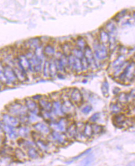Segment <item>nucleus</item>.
I'll use <instances>...</instances> for the list:
<instances>
[{"mask_svg":"<svg viewBox=\"0 0 135 166\" xmlns=\"http://www.w3.org/2000/svg\"><path fill=\"white\" fill-rule=\"evenodd\" d=\"M4 73L5 74V78L6 81L8 82L10 84H17L18 81L16 76V74L14 73L13 68L11 66L4 64Z\"/></svg>","mask_w":135,"mask_h":166,"instance_id":"ddd939ff","label":"nucleus"},{"mask_svg":"<svg viewBox=\"0 0 135 166\" xmlns=\"http://www.w3.org/2000/svg\"><path fill=\"white\" fill-rule=\"evenodd\" d=\"M3 126V123H2V120H0V135H1V136H4Z\"/></svg>","mask_w":135,"mask_h":166,"instance_id":"603ef678","label":"nucleus"},{"mask_svg":"<svg viewBox=\"0 0 135 166\" xmlns=\"http://www.w3.org/2000/svg\"><path fill=\"white\" fill-rule=\"evenodd\" d=\"M38 103L41 111H51L52 101L50 97L43 96Z\"/></svg>","mask_w":135,"mask_h":166,"instance_id":"412c9836","label":"nucleus"},{"mask_svg":"<svg viewBox=\"0 0 135 166\" xmlns=\"http://www.w3.org/2000/svg\"><path fill=\"white\" fill-rule=\"evenodd\" d=\"M78 128L76 126V123L72 121L70 125L68 127L66 131L65 132L67 138L69 139V140H76V138L78 135Z\"/></svg>","mask_w":135,"mask_h":166,"instance_id":"6ab92c4d","label":"nucleus"},{"mask_svg":"<svg viewBox=\"0 0 135 166\" xmlns=\"http://www.w3.org/2000/svg\"><path fill=\"white\" fill-rule=\"evenodd\" d=\"M42 46V41L41 38L38 37H33L25 42L24 48L26 50H29L34 51L37 48Z\"/></svg>","mask_w":135,"mask_h":166,"instance_id":"4468645a","label":"nucleus"},{"mask_svg":"<svg viewBox=\"0 0 135 166\" xmlns=\"http://www.w3.org/2000/svg\"><path fill=\"white\" fill-rule=\"evenodd\" d=\"M2 163V160H1V158H0V164H1Z\"/></svg>","mask_w":135,"mask_h":166,"instance_id":"4d7b16f0","label":"nucleus"},{"mask_svg":"<svg viewBox=\"0 0 135 166\" xmlns=\"http://www.w3.org/2000/svg\"><path fill=\"white\" fill-rule=\"evenodd\" d=\"M72 121L71 119L66 116L58 118L57 119L52 120L48 123L51 131H58L62 133H65L68 127Z\"/></svg>","mask_w":135,"mask_h":166,"instance_id":"423d86ee","label":"nucleus"},{"mask_svg":"<svg viewBox=\"0 0 135 166\" xmlns=\"http://www.w3.org/2000/svg\"><path fill=\"white\" fill-rule=\"evenodd\" d=\"M135 78V63L130 61L122 72L116 79L124 84H129Z\"/></svg>","mask_w":135,"mask_h":166,"instance_id":"f03ea898","label":"nucleus"},{"mask_svg":"<svg viewBox=\"0 0 135 166\" xmlns=\"http://www.w3.org/2000/svg\"><path fill=\"white\" fill-rule=\"evenodd\" d=\"M17 144L18 147L21 148L24 150H26L28 149L29 148L35 146V142L33 141L32 139H22V138H19L17 141Z\"/></svg>","mask_w":135,"mask_h":166,"instance_id":"b1692460","label":"nucleus"},{"mask_svg":"<svg viewBox=\"0 0 135 166\" xmlns=\"http://www.w3.org/2000/svg\"><path fill=\"white\" fill-rule=\"evenodd\" d=\"M110 34L105 31V30L102 28L98 33V40L101 44L104 46L108 47L109 43H110Z\"/></svg>","mask_w":135,"mask_h":166,"instance_id":"a878e982","label":"nucleus"},{"mask_svg":"<svg viewBox=\"0 0 135 166\" xmlns=\"http://www.w3.org/2000/svg\"><path fill=\"white\" fill-rule=\"evenodd\" d=\"M92 148H89L88 149H86V150H85V151H83L82 153H81L80 154L74 157L73 158H72L71 160L70 161V162H68V163H71V162H73L74 161H76V160H78L80 159H81V158L82 157H84L85 156H86V155L89 154V153H92Z\"/></svg>","mask_w":135,"mask_h":166,"instance_id":"c03bdc74","label":"nucleus"},{"mask_svg":"<svg viewBox=\"0 0 135 166\" xmlns=\"http://www.w3.org/2000/svg\"><path fill=\"white\" fill-rule=\"evenodd\" d=\"M93 110V106L91 104H85L81 109V112L85 115L89 114Z\"/></svg>","mask_w":135,"mask_h":166,"instance_id":"49530a36","label":"nucleus"},{"mask_svg":"<svg viewBox=\"0 0 135 166\" xmlns=\"http://www.w3.org/2000/svg\"><path fill=\"white\" fill-rule=\"evenodd\" d=\"M120 93H121V89H120L119 87H115L113 89H112V93L115 96H118Z\"/></svg>","mask_w":135,"mask_h":166,"instance_id":"8fccbe9b","label":"nucleus"},{"mask_svg":"<svg viewBox=\"0 0 135 166\" xmlns=\"http://www.w3.org/2000/svg\"><path fill=\"white\" fill-rule=\"evenodd\" d=\"M126 59L125 56L119 55L116 58L114 59V61H112V63L110 64V66L109 67L110 68V72H111V74L114 73L115 71L119 70L121 68L122 66L126 63Z\"/></svg>","mask_w":135,"mask_h":166,"instance_id":"dca6fc26","label":"nucleus"},{"mask_svg":"<svg viewBox=\"0 0 135 166\" xmlns=\"http://www.w3.org/2000/svg\"><path fill=\"white\" fill-rule=\"evenodd\" d=\"M93 53L96 61H105L109 58L110 51L108 47L100 43L97 40L93 44Z\"/></svg>","mask_w":135,"mask_h":166,"instance_id":"20e7f679","label":"nucleus"},{"mask_svg":"<svg viewBox=\"0 0 135 166\" xmlns=\"http://www.w3.org/2000/svg\"><path fill=\"white\" fill-rule=\"evenodd\" d=\"M1 120L3 124L15 128H18L21 125L18 117H15L8 112L3 113Z\"/></svg>","mask_w":135,"mask_h":166,"instance_id":"9b49d317","label":"nucleus"},{"mask_svg":"<svg viewBox=\"0 0 135 166\" xmlns=\"http://www.w3.org/2000/svg\"><path fill=\"white\" fill-rule=\"evenodd\" d=\"M43 96H42V95H35V96H33L32 98V99L34 100V101H36V102H38L41 99V98H42V97H43Z\"/></svg>","mask_w":135,"mask_h":166,"instance_id":"3c124183","label":"nucleus"},{"mask_svg":"<svg viewBox=\"0 0 135 166\" xmlns=\"http://www.w3.org/2000/svg\"><path fill=\"white\" fill-rule=\"evenodd\" d=\"M83 51L84 57L88 63L90 69H96L98 67V63L94 58L93 51L91 47L88 45Z\"/></svg>","mask_w":135,"mask_h":166,"instance_id":"f8f14e48","label":"nucleus"},{"mask_svg":"<svg viewBox=\"0 0 135 166\" xmlns=\"http://www.w3.org/2000/svg\"><path fill=\"white\" fill-rule=\"evenodd\" d=\"M13 68L15 74H16V76L17 78L18 82H25L28 79L27 74H25L22 70H21L18 67L13 66Z\"/></svg>","mask_w":135,"mask_h":166,"instance_id":"c9c22d12","label":"nucleus"},{"mask_svg":"<svg viewBox=\"0 0 135 166\" xmlns=\"http://www.w3.org/2000/svg\"><path fill=\"white\" fill-rule=\"evenodd\" d=\"M26 153L28 159L31 160H36L39 159L42 155L36 146L27 149L26 150Z\"/></svg>","mask_w":135,"mask_h":166,"instance_id":"c756f323","label":"nucleus"},{"mask_svg":"<svg viewBox=\"0 0 135 166\" xmlns=\"http://www.w3.org/2000/svg\"><path fill=\"white\" fill-rule=\"evenodd\" d=\"M126 166H135V162H130L128 164H127Z\"/></svg>","mask_w":135,"mask_h":166,"instance_id":"5fc2aeb1","label":"nucleus"},{"mask_svg":"<svg viewBox=\"0 0 135 166\" xmlns=\"http://www.w3.org/2000/svg\"><path fill=\"white\" fill-rule=\"evenodd\" d=\"M125 109H126V107L119 104L116 101L111 102L110 104V107H109L110 112L112 116L120 114V113H124V112L125 111Z\"/></svg>","mask_w":135,"mask_h":166,"instance_id":"4be33fe9","label":"nucleus"},{"mask_svg":"<svg viewBox=\"0 0 135 166\" xmlns=\"http://www.w3.org/2000/svg\"><path fill=\"white\" fill-rule=\"evenodd\" d=\"M3 131L5 136H7L10 141H17L20 138L18 132V128L3 124Z\"/></svg>","mask_w":135,"mask_h":166,"instance_id":"2eb2a0df","label":"nucleus"},{"mask_svg":"<svg viewBox=\"0 0 135 166\" xmlns=\"http://www.w3.org/2000/svg\"><path fill=\"white\" fill-rule=\"evenodd\" d=\"M128 94H129V96L130 97V99H132L133 101L135 100V89H133L131 90L130 92L128 93Z\"/></svg>","mask_w":135,"mask_h":166,"instance_id":"09e8293b","label":"nucleus"},{"mask_svg":"<svg viewBox=\"0 0 135 166\" xmlns=\"http://www.w3.org/2000/svg\"><path fill=\"white\" fill-rule=\"evenodd\" d=\"M6 109L8 113L19 119L27 116L28 114V111L24 102L21 101H14L7 105Z\"/></svg>","mask_w":135,"mask_h":166,"instance_id":"f257e3e1","label":"nucleus"},{"mask_svg":"<svg viewBox=\"0 0 135 166\" xmlns=\"http://www.w3.org/2000/svg\"><path fill=\"white\" fill-rule=\"evenodd\" d=\"M116 101L124 107L127 106L131 102V99L128 93H120L118 96H116Z\"/></svg>","mask_w":135,"mask_h":166,"instance_id":"cd10ccee","label":"nucleus"},{"mask_svg":"<svg viewBox=\"0 0 135 166\" xmlns=\"http://www.w3.org/2000/svg\"><path fill=\"white\" fill-rule=\"evenodd\" d=\"M24 104L28 111V112L36 113V114H40L41 110L39 107L38 102L34 101L32 97H28L25 99Z\"/></svg>","mask_w":135,"mask_h":166,"instance_id":"f3484780","label":"nucleus"},{"mask_svg":"<svg viewBox=\"0 0 135 166\" xmlns=\"http://www.w3.org/2000/svg\"><path fill=\"white\" fill-rule=\"evenodd\" d=\"M42 74L43 76L46 78H50V62L49 60H45L43 64Z\"/></svg>","mask_w":135,"mask_h":166,"instance_id":"a19ab883","label":"nucleus"},{"mask_svg":"<svg viewBox=\"0 0 135 166\" xmlns=\"http://www.w3.org/2000/svg\"><path fill=\"white\" fill-rule=\"evenodd\" d=\"M46 139L56 147L65 146L68 144L70 141L65 133L55 131H51Z\"/></svg>","mask_w":135,"mask_h":166,"instance_id":"39448f33","label":"nucleus"},{"mask_svg":"<svg viewBox=\"0 0 135 166\" xmlns=\"http://www.w3.org/2000/svg\"><path fill=\"white\" fill-rule=\"evenodd\" d=\"M71 55L75 58L81 59L84 57V51L74 46L71 51Z\"/></svg>","mask_w":135,"mask_h":166,"instance_id":"37998d69","label":"nucleus"},{"mask_svg":"<svg viewBox=\"0 0 135 166\" xmlns=\"http://www.w3.org/2000/svg\"><path fill=\"white\" fill-rule=\"evenodd\" d=\"M43 52L45 57L51 59L55 56L57 51L55 45L51 43H48L43 47Z\"/></svg>","mask_w":135,"mask_h":166,"instance_id":"5701e85b","label":"nucleus"},{"mask_svg":"<svg viewBox=\"0 0 135 166\" xmlns=\"http://www.w3.org/2000/svg\"><path fill=\"white\" fill-rule=\"evenodd\" d=\"M128 116L125 113H120V114L112 116V121L113 124L120 129L126 127V121Z\"/></svg>","mask_w":135,"mask_h":166,"instance_id":"a211bd4d","label":"nucleus"},{"mask_svg":"<svg viewBox=\"0 0 135 166\" xmlns=\"http://www.w3.org/2000/svg\"><path fill=\"white\" fill-rule=\"evenodd\" d=\"M102 94L105 97H108L110 96V86L108 81L106 79L103 81L101 86Z\"/></svg>","mask_w":135,"mask_h":166,"instance_id":"58836bf2","label":"nucleus"},{"mask_svg":"<svg viewBox=\"0 0 135 166\" xmlns=\"http://www.w3.org/2000/svg\"><path fill=\"white\" fill-rule=\"evenodd\" d=\"M68 70L76 74L82 73L81 60L73 56L72 55L68 56Z\"/></svg>","mask_w":135,"mask_h":166,"instance_id":"1a4fd4ad","label":"nucleus"},{"mask_svg":"<svg viewBox=\"0 0 135 166\" xmlns=\"http://www.w3.org/2000/svg\"><path fill=\"white\" fill-rule=\"evenodd\" d=\"M33 131L40 134L44 138H46L51 132V128L48 123L41 120L32 125Z\"/></svg>","mask_w":135,"mask_h":166,"instance_id":"6e6552de","label":"nucleus"},{"mask_svg":"<svg viewBox=\"0 0 135 166\" xmlns=\"http://www.w3.org/2000/svg\"><path fill=\"white\" fill-rule=\"evenodd\" d=\"M74 47H76L82 51H84L86 47L88 46L87 41L84 37L78 36L74 40Z\"/></svg>","mask_w":135,"mask_h":166,"instance_id":"f704fd0d","label":"nucleus"},{"mask_svg":"<svg viewBox=\"0 0 135 166\" xmlns=\"http://www.w3.org/2000/svg\"><path fill=\"white\" fill-rule=\"evenodd\" d=\"M13 157L14 158L15 160L19 162H25L26 160L29 159L25 150L18 147L14 149Z\"/></svg>","mask_w":135,"mask_h":166,"instance_id":"c85d7f7f","label":"nucleus"},{"mask_svg":"<svg viewBox=\"0 0 135 166\" xmlns=\"http://www.w3.org/2000/svg\"><path fill=\"white\" fill-rule=\"evenodd\" d=\"M14 147L11 146L4 144L0 147V157L3 158H9L11 157H13L14 152Z\"/></svg>","mask_w":135,"mask_h":166,"instance_id":"bb28decb","label":"nucleus"},{"mask_svg":"<svg viewBox=\"0 0 135 166\" xmlns=\"http://www.w3.org/2000/svg\"><path fill=\"white\" fill-rule=\"evenodd\" d=\"M41 117L40 114H36L33 112H28V124H34L38 122L41 121Z\"/></svg>","mask_w":135,"mask_h":166,"instance_id":"4c0bfd02","label":"nucleus"},{"mask_svg":"<svg viewBox=\"0 0 135 166\" xmlns=\"http://www.w3.org/2000/svg\"><path fill=\"white\" fill-rule=\"evenodd\" d=\"M105 31H106L110 36L111 35H113L117 29L116 27V22L114 21H110L107 22L106 25L104 26L103 28Z\"/></svg>","mask_w":135,"mask_h":166,"instance_id":"72a5a7b5","label":"nucleus"},{"mask_svg":"<svg viewBox=\"0 0 135 166\" xmlns=\"http://www.w3.org/2000/svg\"><path fill=\"white\" fill-rule=\"evenodd\" d=\"M93 127V131L94 136V135H99L101 134L104 131V127L98 123L96 124H92Z\"/></svg>","mask_w":135,"mask_h":166,"instance_id":"ea45409f","label":"nucleus"},{"mask_svg":"<svg viewBox=\"0 0 135 166\" xmlns=\"http://www.w3.org/2000/svg\"><path fill=\"white\" fill-rule=\"evenodd\" d=\"M74 46V44H73L71 42H64L61 44V46H60V51H61L64 55L68 57L71 55V51Z\"/></svg>","mask_w":135,"mask_h":166,"instance_id":"2f4dec72","label":"nucleus"},{"mask_svg":"<svg viewBox=\"0 0 135 166\" xmlns=\"http://www.w3.org/2000/svg\"><path fill=\"white\" fill-rule=\"evenodd\" d=\"M18 132L20 138L29 139V138H31V134L32 131L30 129L28 125L21 124L18 128Z\"/></svg>","mask_w":135,"mask_h":166,"instance_id":"393cba45","label":"nucleus"},{"mask_svg":"<svg viewBox=\"0 0 135 166\" xmlns=\"http://www.w3.org/2000/svg\"><path fill=\"white\" fill-rule=\"evenodd\" d=\"M51 112L56 118H59L64 116L62 111V100L52 101Z\"/></svg>","mask_w":135,"mask_h":166,"instance_id":"aec40b11","label":"nucleus"},{"mask_svg":"<svg viewBox=\"0 0 135 166\" xmlns=\"http://www.w3.org/2000/svg\"><path fill=\"white\" fill-rule=\"evenodd\" d=\"M50 62V76L51 78H55L57 76L58 71L56 66L55 58H51L49 59Z\"/></svg>","mask_w":135,"mask_h":166,"instance_id":"e433bc0d","label":"nucleus"},{"mask_svg":"<svg viewBox=\"0 0 135 166\" xmlns=\"http://www.w3.org/2000/svg\"><path fill=\"white\" fill-rule=\"evenodd\" d=\"M129 129H131V130H132V131H135V123L133 124L129 128Z\"/></svg>","mask_w":135,"mask_h":166,"instance_id":"864d4df0","label":"nucleus"},{"mask_svg":"<svg viewBox=\"0 0 135 166\" xmlns=\"http://www.w3.org/2000/svg\"><path fill=\"white\" fill-rule=\"evenodd\" d=\"M95 161V155L91 153L85 156L80 161L79 166H92Z\"/></svg>","mask_w":135,"mask_h":166,"instance_id":"473e14b6","label":"nucleus"},{"mask_svg":"<svg viewBox=\"0 0 135 166\" xmlns=\"http://www.w3.org/2000/svg\"><path fill=\"white\" fill-rule=\"evenodd\" d=\"M81 60V64H82V73L88 72L89 71V70L90 69V67H89L88 63L86 61V59L85 58V57H83Z\"/></svg>","mask_w":135,"mask_h":166,"instance_id":"de8ad7c7","label":"nucleus"},{"mask_svg":"<svg viewBox=\"0 0 135 166\" xmlns=\"http://www.w3.org/2000/svg\"><path fill=\"white\" fill-rule=\"evenodd\" d=\"M82 134H83L86 140H90L94 137L92 124L89 122H86L82 129Z\"/></svg>","mask_w":135,"mask_h":166,"instance_id":"7c9ffc66","label":"nucleus"},{"mask_svg":"<svg viewBox=\"0 0 135 166\" xmlns=\"http://www.w3.org/2000/svg\"><path fill=\"white\" fill-rule=\"evenodd\" d=\"M35 144L41 154L55 152L56 146L52 144L46 138H41L35 141Z\"/></svg>","mask_w":135,"mask_h":166,"instance_id":"0eeeda50","label":"nucleus"},{"mask_svg":"<svg viewBox=\"0 0 135 166\" xmlns=\"http://www.w3.org/2000/svg\"><path fill=\"white\" fill-rule=\"evenodd\" d=\"M127 13H128V10H123L121 11H119V13H118L115 15V17L112 18V19H113V21H115L116 22H119L123 18H124L126 16Z\"/></svg>","mask_w":135,"mask_h":166,"instance_id":"a18cd8bd","label":"nucleus"},{"mask_svg":"<svg viewBox=\"0 0 135 166\" xmlns=\"http://www.w3.org/2000/svg\"><path fill=\"white\" fill-rule=\"evenodd\" d=\"M133 16L134 19H135V11H134V12H133Z\"/></svg>","mask_w":135,"mask_h":166,"instance_id":"6e6d98bb","label":"nucleus"},{"mask_svg":"<svg viewBox=\"0 0 135 166\" xmlns=\"http://www.w3.org/2000/svg\"><path fill=\"white\" fill-rule=\"evenodd\" d=\"M101 114L100 112H96L93 113V114L88 118V122H89L91 124L97 123L98 121V120L101 118Z\"/></svg>","mask_w":135,"mask_h":166,"instance_id":"79ce46f5","label":"nucleus"},{"mask_svg":"<svg viewBox=\"0 0 135 166\" xmlns=\"http://www.w3.org/2000/svg\"><path fill=\"white\" fill-rule=\"evenodd\" d=\"M70 100L76 106H80L84 102V96L81 90L78 88L70 89L68 93Z\"/></svg>","mask_w":135,"mask_h":166,"instance_id":"9d476101","label":"nucleus"},{"mask_svg":"<svg viewBox=\"0 0 135 166\" xmlns=\"http://www.w3.org/2000/svg\"><path fill=\"white\" fill-rule=\"evenodd\" d=\"M61 100L64 116L71 119V117L74 116L76 112V105L70 100L68 92L62 94Z\"/></svg>","mask_w":135,"mask_h":166,"instance_id":"7ed1b4c3","label":"nucleus"}]
</instances>
